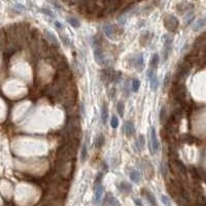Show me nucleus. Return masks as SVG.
I'll list each match as a JSON object with an SVG mask.
<instances>
[{"label":"nucleus","instance_id":"34","mask_svg":"<svg viewBox=\"0 0 206 206\" xmlns=\"http://www.w3.org/2000/svg\"><path fill=\"white\" fill-rule=\"evenodd\" d=\"M55 25H56V26H57V28H58V29H62V28H63V26H62V25H61V24H60V23L59 22H58V21H55Z\"/></svg>","mask_w":206,"mask_h":206},{"label":"nucleus","instance_id":"22","mask_svg":"<svg viewBox=\"0 0 206 206\" xmlns=\"http://www.w3.org/2000/svg\"><path fill=\"white\" fill-rule=\"evenodd\" d=\"M144 143H145L144 136L139 135L138 139H137V141H136V145H137V147H138L139 151H142V149H143V147H144Z\"/></svg>","mask_w":206,"mask_h":206},{"label":"nucleus","instance_id":"35","mask_svg":"<svg viewBox=\"0 0 206 206\" xmlns=\"http://www.w3.org/2000/svg\"><path fill=\"white\" fill-rule=\"evenodd\" d=\"M134 202H135L136 205L138 206H142V203H141V201L139 200V199H134Z\"/></svg>","mask_w":206,"mask_h":206},{"label":"nucleus","instance_id":"15","mask_svg":"<svg viewBox=\"0 0 206 206\" xmlns=\"http://www.w3.org/2000/svg\"><path fill=\"white\" fill-rule=\"evenodd\" d=\"M101 120L104 125L107 123V120H108V108L106 104H103L102 108H101Z\"/></svg>","mask_w":206,"mask_h":206},{"label":"nucleus","instance_id":"21","mask_svg":"<svg viewBox=\"0 0 206 206\" xmlns=\"http://www.w3.org/2000/svg\"><path fill=\"white\" fill-rule=\"evenodd\" d=\"M67 22L74 28H79V21L76 18H73V17H68L67 18Z\"/></svg>","mask_w":206,"mask_h":206},{"label":"nucleus","instance_id":"13","mask_svg":"<svg viewBox=\"0 0 206 206\" xmlns=\"http://www.w3.org/2000/svg\"><path fill=\"white\" fill-rule=\"evenodd\" d=\"M142 195L147 199V201L149 202V204L152 206H158L157 205V201H156V198H154V196L153 195L152 193L149 192L147 190H142Z\"/></svg>","mask_w":206,"mask_h":206},{"label":"nucleus","instance_id":"8","mask_svg":"<svg viewBox=\"0 0 206 206\" xmlns=\"http://www.w3.org/2000/svg\"><path fill=\"white\" fill-rule=\"evenodd\" d=\"M159 147H160V143H159V140H158L157 133H156L154 128H152L151 129V143H149L151 152L157 153L159 151Z\"/></svg>","mask_w":206,"mask_h":206},{"label":"nucleus","instance_id":"33","mask_svg":"<svg viewBox=\"0 0 206 206\" xmlns=\"http://www.w3.org/2000/svg\"><path fill=\"white\" fill-rule=\"evenodd\" d=\"M61 37H62V40L64 41V44H65L66 46H69V44H70V40H69L65 35H62Z\"/></svg>","mask_w":206,"mask_h":206},{"label":"nucleus","instance_id":"25","mask_svg":"<svg viewBox=\"0 0 206 206\" xmlns=\"http://www.w3.org/2000/svg\"><path fill=\"white\" fill-rule=\"evenodd\" d=\"M140 88V81L137 79H134L132 81V90L133 92H137Z\"/></svg>","mask_w":206,"mask_h":206},{"label":"nucleus","instance_id":"17","mask_svg":"<svg viewBox=\"0 0 206 206\" xmlns=\"http://www.w3.org/2000/svg\"><path fill=\"white\" fill-rule=\"evenodd\" d=\"M125 132L127 135H133L135 133V128H134V125L133 123L131 122H126L125 123Z\"/></svg>","mask_w":206,"mask_h":206},{"label":"nucleus","instance_id":"6","mask_svg":"<svg viewBox=\"0 0 206 206\" xmlns=\"http://www.w3.org/2000/svg\"><path fill=\"white\" fill-rule=\"evenodd\" d=\"M172 49V37L169 35L164 36V50H163V61L165 62L168 59Z\"/></svg>","mask_w":206,"mask_h":206},{"label":"nucleus","instance_id":"27","mask_svg":"<svg viewBox=\"0 0 206 206\" xmlns=\"http://www.w3.org/2000/svg\"><path fill=\"white\" fill-rule=\"evenodd\" d=\"M161 173H162L163 177H167V174H168V167L163 163V164H161Z\"/></svg>","mask_w":206,"mask_h":206},{"label":"nucleus","instance_id":"32","mask_svg":"<svg viewBox=\"0 0 206 206\" xmlns=\"http://www.w3.org/2000/svg\"><path fill=\"white\" fill-rule=\"evenodd\" d=\"M41 11H42L44 15H48L49 17H51V18L54 17V14L52 13V11H50L49 8H41Z\"/></svg>","mask_w":206,"mask_h":206},{"label":"nucleus","instance_id":"19","mask_svg":"<svg viewBox=\"0 0 206 206\" xmlns=\"http://www.w3.org/2000/svg\"><path fill=\"white\" fill-rule=\"evenodd\" d=\"M206 25V16L203 17L202 19H199L197 22H196L195 26H194V31H198V30H200L202 27H204Z\"/></svg>","mask_w":206,"mask_h":206},{"label":"nucleus","instance_id":"28","mask_svg":"<svg viewBox=\"0 0 206 206\" xmlns=\"http://www.w3.org/2000/svg\"><path fill=\"white\" fill-rule=\"evenodd\" d=\"M188 6H190L189 4H188V3H186V2L180 3V4H178V5H177V11H178L179 13H182V11H187Z\"/></svg>","mask_w":206,"mask_h":206},{"label":"nucleus","instance_id":"11","mask_svg":"<svg viewBox=\"0 0 206 206\" xmlns=\"http://www.w3.org/2000/svg\"><path fill=\"white\" fill-rule=\"evenodd\" d=\"M44 36H46V41H48L49 44H51L52 46H59V41H58L56 36H55L51 31H44Z\"/></svg>","mask_w":206,"mask_h":206},{"label":"nucleus","instance_id":"18","mask_svg":"<svg viewBox=\"0 0 206 206\" xmlns=\"http://www.w3.org/2000/svg\"><path fill=\"white\" fill-rule=\"evenodd\" d=\"M130 178L133 182H136L138 184L141 179V175L137 170H131L130 171Z\"/></svg>","mask_w":206,"mask_h":206},{"label":"nucleus","instance_id":"31","mask_svg":"<svg viewBox=\"0 0 206 206\" xmlns=\"http://www.w3.org/2000/svg\"><path fill=\"white\" fill-rule=\"evenodd\" d=\"M170 73H167L165 75V79H164V88H167L170 85Z\"/></svg>","mask_w":206,"mask_h":206},{"label":"nucleus","instance_id":"14","mask_svg":"<svg viewBox=\"0 0 206 206\" xmlns=\"http://www.w3.org/2000/svg\"><path fill=\"white\" fill-rule=\"evenodd\" d=\"M118 189L122 193H125V194H128L132 191V186L130 184H128L127 182H122L118 184Z\"/></svg>","mask_w":206,"mask_h":206},{"label":"nucleus","instance_id":"3","mask_svg":"<svg viewBox=\"0 0 206 206\" xmlns=\"http://www.w3.org/2000/svg\"><path fill=\"white\" fill-rule=\"evenodd\" d=\"M102 177L103 174L99 173L95 179V187H94V195H95V203L98 204L100 202L101 197L104 192V188L102 186Z\"/></svg>","mask_w":206,"mask_h":206},{"label":"nucleus","instance_id":"12","mask_svg":"<svg viewBox=\"0 0 206 206\" xmlns=\"http://www.w3.org/2000/svg\"><path fill=\"white\" fill-rule=\"evenodd\" d=\"M143 56L141 54H138L136 55L135 58H134V60H133V64H134V66H135V68L137 69L138 68V71H141L142 70V68H143Z\"/></svg>","mask_w":206,"mask_h":206},{"label":"nucleus","instance_id":"26","mask_svg":"<svg viewBox=\"0 0 206 206\" xmlns=\"http://www.w3.org/2000/svg\"><path fill=\"white\" fill-rule=\"evenodd\" d=\"M105 142V138H104V136L103 135H99L97 138V142H96V147H101L104 144Z\"/></svg>","mask_w":206,"mask_h":206},{"label":"nucleus","instance_id":"10","mask_svg":"<svg viewBox=\"0 0 206 206\" xmlns=\"http://www.w3.org/2000/svg\"><path fill=\"white\" fill-rule=\"evenodd\" d=\"M103 206H121L117 198L112 196L111 194H106L105 198L103 200Z\"/></svg>","mask_w":206,"mask_h":206},{"label":"nucleus","instance_id":"2","mask_svg":"<svg viewBox=\"0 0 206 206\" xmlns=\"http://www.w3.org/2000/svg\"><path fill=\"white\" fill-rule=\"evenodd\" d=\"M67 133L69 137L73 140H76L81 137V121L77 118H70L67 123Z\"/></svg>","mask_w":206,"mask_h":206},{"label":"nucleus","instance_id":"20","mask_svg":"<svg viewBox=\"0 0 206 206\" xmlns=\"http://www.w3.org/2000/svg\"><path fill=\"white\" fill-rule=\"evenodd\" d=\"M167 120H168V118H167V109L165 107H162L160 111V121L162 124H165L167 122Z\"/></svg>","mask_w":206,"mask_h":206},{"label":"nucleus","instance_id":"5","mask_svg":"<svg viewBox=\"0 0 206 206\" xmlns=\"http://www.w3.org/2000/svg\"><path fill=\"white\" fill-rule=\"evenodd\" d=\"M103 32L106 35V37L110 38V39H116V36L122 34L123 30L118 29L116 26H112V25H105V26H103Z\"/></svg>","mask_w":206,"mask_h":206},{"label":"nucleus","instance_id":"1","mask_svg":"<svg viewBox=\"0 0 206 206\" xmlns=\"http://www.w3.org/2000/svg\"><path fill=\"white\" fill-rule=\"evenodd\" d=\"M76 154V147L72 143L64 144L58 149L57 158L59 162H69L73 160Z\"/></svg>","mask_w":206,"mask_h":206},{"label":"nucleus","instance_id":"4","mask_svg":"<svg viewBox=\"0 0 206 206\" xmlns=\"http://www.w3.org/2000/svg\"><path fill=\"white\" fill-rule=\"evenodd\" d=\"M164 25L167 28V30H169L170 32H174L178 28V20L172 15H168L164 19Z\"/></svg>","mask_w":206,"mask_h":206},{"label":"nucleus","instance_id":"9","mask_svg":"<svg viewBox=\"0 0 206 206\" xmlns=\"http://www.w3.org/2000/svg\"><path fill=\"white\" fill-rule=\"evenodd\" d=\"M147 76H149V83H151V89H152L153 91H157L158 86H159V81H158L156 70L149 69V70H147Z\"/></svg>","mask_w":206,"mask_h":206},{"label":"nucleus","instance_id":"23","mask_svg":"<svg viewBox=\"0 0 206 206\" xmlns=\"http://www.w3.org/2000/svg\"><path fill=\"white\" fill-rule=\"evenodd\" d=\"M88 157V149H87V145L84 144L83 147H81V162H85L86 159Z\"/></svg>","mask_w":206,"mask_h":206},{"label":"nucleus","instance_id":"24","mask_svg":"<svg viewBox=\"0 0 206 206\" xmlns=\"http://www.w3.org/2000/svg\"><path fill=\"white\" fill-rule=\"evenodd\" d=\"M117 109H118L119 114L121 116V118L124 117V112H125V105H124V103H123L122 101H120V102L117 104Z\"/></svg>","mask_w":206,"mask_h":206},{"label":"nucleus","instance_id":"7","mask_svg":"<svg viewBox=\"0 0 206 206\" xmlns=\"http://www.w3.org/2000/svg\"><path fill=\"white\" fill-rule=\"evenodd\" d=\"M94 58H95V61L99 64L100 66H105L106 63H107V60L105 58V55L103 53L102 49L100 46H96L94 49Z\"/></svg>","mask_w":206,"mask_h":206},{"label":"nucleus","instance_id":"30","mask_svg":"<svg viewBox=\"0 0 206 206\" xmlns=\"http://www.w3.org/2000/svg\"><path fill=\"white\" fill-rule=\"evenodd\" d=\"M161 200H162L163 204L165 206H171V202H170V199L165 195H162L161 196Z\"/></svg>","mask_w":206,"mask_h":206},{"label":"nucleus","instance_id":"16","mask_svg":"<svg viewBox=\"0 0 206 206\" xmlns=\"http://www.w3.org/2000/svg\"><path fill=\"white\" fill-rule=\"evenodd\" d=\"M159 62H160V57H159V55L158 54H154L152 57V60H151V63H149V65H151V69L153 70H156L158 68V65H159Z\"/></svg>","mask_w":206,"mask_h":206},{"label":"nucleus","instance_id":"29","mask_svg":"<svg viewBox=\"0 0 206 206\" xmlns=\"http://www.w3.org/2000/svg\"><path fill=\"white\" fill-rule=\"evenodd\" d=\"M110 125L112 128H118L119 127V120H118V118L116 117V116H114V117L111 118V121H110Z\"/></svg>","mask_w":206,"mask_h":206}]
</instances>
